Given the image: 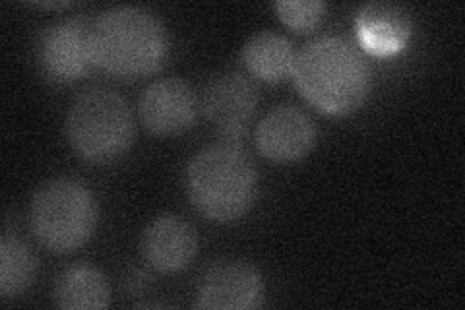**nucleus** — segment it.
<instances>
[{
  "mask_svg": "<svg viewBox=\"0 0 465 310\" xmlns=\"http://www.w3.org/2000/svg\"><path fill=\"white\" fill-rule=\"evenodd\" d=\"M411 14L394 3H369L355 16L361 47L376 56L401 53L411 37Z\"/></svg>",
  "mask_w": 465,
  "mask_h": 310,
  "instance_id": "obj_11",
  "label": "nucleus"
},
{
  "mask_svg": "<svg viewBox=\"0 0 465 310\" xmlns=\"http://www.w3.org/2000/svg\"><path fill=\"white\" fill-rule=\"evenodd\" d=\"M316 142L311 116L293 105L272 109L256 128L260 154L273 164H295L307 157Z\"/></svg>",
  "mask_w": 465,
  "mask_h": 310,
  "instance_id": "obj_9",
  "label": "nucleus"
},
{
  "mask_svg": "<svg viewBox=\"0 0 465 310\" xmlns=\"http://www.w3.org/2000/svg\"><path fill=\"white\" fill-rule=\"evenodd\" d=\"M196 248L198 239L193 225L177 215L157 217L142 239L145 260L165 274L184 270L194 260Z\"/></svg>",
  "mask_w": 465,
  "mask_h": 310,
  "instance_id": "obj_12",
  "label": "nucleus"
},
{
  "mask_svg": "<svg viewBox=\"0 0 465 310\" xmlns=\"http://www.w3.org/2000/svg\"><path fill=\"white\" fill-rule=\"evenodd\" d=\"M35 239L51 253L68 255L82 248L97 225V204L76 179H53L41 185L29 210Z\"/></svg>",
  "mask_w": 465,
  "mask_h": 310,
  "instance_id": "obj_5",
  "label": "nucleus"
},
{
  "mask_svg": "<svg viewBox=\"0 0 465 310\" xmlns=\"http://www.w3.org/2000/svg\"><path fill=\"white\" fill-rule=\"evenodd\" d=\"M53 299L58 308L64 310H99L109 305L111 293L99 270L80 264L58 275Z\"/></svg>",
  "mask_w": 465,
  "mask_h": 310,
  "instance_id": "obj_14",
  "label": "nucleus"
},
{
  "mask_svg": "<svg viewBox=\"0 0 465 310\" xmlns=\"http://www.w3.org/2000/svg\"><path fill=\"white\" fill-rule=\"evenodd\" d=\"M280 20L299 34L312 32L326 16V5L320 0H280L273 3Z\"/></svg>",
  "mask_w": 465,
  "mask_h": 310,
  "instance_id": "obj_16",
  "label": "nucleus"
},
{
  "mask_svg": "<svg viewBox=\"0 0 465 310\" xmlns=\"http://www.w3.org/2000/svg\"><path fill=\"white\" fill-rule=\"evenodd\" d=\"M295 49L275 32H258L242 47V63L256 78L268 84L282 82L293 74Z\"/></svg>",
  "mask_w": 465,
  "mask_h": 310,
  "instance_id": "obj_13",
  "label": "nucleus"
},
{
  "mask_svg": "<svg viewBox=\"0 0 465 310\" xmlns=\"http://www.w3.org/2000/svg\"><path fill=\"white\" fill-rule=\"evenodd\" d=\"M258 92L242 72L223 70L210 78L202 95V109L210 125L225 136H237L251 123Z\"/></svg>",
  "mask_w": 465,
  "mask_h": 310,
  "instance_id": "obj_8",
  "label": "nucleus"
},
{
  "mask_svg": "<svg viewBox=\"0 0 465 310\" xmlns=\"http://www.w3.org/2000/svg\"><path fill=\"white\" fill-rule=\"evenodd\" d=\"M142 123L157 136H173L188 130L198 115V99L191 84L181 78L153 82L140 99Z\"/></svg>",
  "mask_w": 465,
  "mask_h": 310,
  "instance_id": "obj_10",
  "label": "nucleus"
},
{
  "mask_svg": "<svg viewBox=\"0 0 465 310\" xmlns=\"http://www.w3.org/2000/svg\"><path fill=\"white\" fill-rule=\"evenodd\" d=\"M37 260L18 237L5 233L0 241V297L10 301L34 284Z\"/></svg>",
  "mask_w": 465,
  "mask_h": 310,
  "instance_id": "obj_15",
  "label": "nucleus"
},
{
  "mask_svg": "<svg viewBox=\"0 0 465 310\" xmlns=\"http://www.w3.org/2000/svg\"><path fill=\"white\" fill-rule=\"evenodd\" d=\"M291 76L311 105L331 116L359 111L371 90L367 61L353 43L338 35L307 43L295 56Z\"/></svg>",
  "mask_w": 465,
  "mask_h": 310,
  "instance_id": "obj_1",
  "label": "nucleus"
},
{
  "mask_svg": "<svg viewBox=\"0 0 465 310\" xmlns=\"http://www.w3.org/2000/svg\"><path fill=\"white\" fill-rule=\"evenodd\" d=\"M35 51L39 68L47 80L76 82L94 66L92 24L82 18L56 22L43 29Z\"/></svg>",
  "mask_w": 465,
  "mask_h": 310,
  "instance_id": "obj_6",
  "label": "nucleus"
},
{
  "mask_svg": "<svg viewBox=\"0 0 465 310\" xmlns=\"http://www.w3.org/2000/svg\"><path fill=\"white\" fill-rule=\"evenodd\" d=\"M148 282H150V275H148V274H145V272H140V270H134V272H130V275H126V277H124L123 285H124L126 289L142 291L145 285H148Z\"/></svg>",
  "mask_w": 465,
  "mask_h": 310,
  "instance_id": "obj_17",
  "label": "nucleus"
},
{
  "mask_svg": "<svg viewBox=\"0 0 465 310\" xmlns=\"http://www.w3.org/2000/svg\"><path fill=\"white\" fill-rule=\"evenodd\" d=\"M94 65L111 76L138 78L162 68L169 39L155 14L121 6L101 14L92 24Z\"/></svg>",
  "mask_w": 465,
  "mask_h": 310,
  "instance_id": "obj_2",
  "label": "nucleus"
},
{
  "mask_svg": "<svg viewBox=\"0 0 465 310\" xmlns=\"http://www.w3.org/2000/svg\"><path fill=\"white\" fill-rule=\"evenodd\" d=\"M256 185L252 159L232 144L206 147L186 171L188 198L203 217L217 224H229L249 212Z\"/></svg>",
  "mask_w": 465,
  "mask_h": 310,
  "instance_id": "obj_3",
  "label": "nucleus"
},
{
  "mask_svg": "<svg viewBox=\"0 0 465 310\" xmlns=\"http://www.w3.org/2000/svg\"><path fill=\"white\" fill-rule=\"evenodd\" d=\"M66 135L82 159L90 164H111L123 157L134 140L133 113L116 92L94 87L72 103Z\"/></svg>",
  "mask_w": 465,
  "mask_h": 310,
  "instance_id": "obj_4",
  "label": "nucleus"
},
{
  "mask_svg": "<svg viewBox=\"0 0 465 310\" xmlns=\"http://www.w3.org/2000/svg\"><path fill=\"white\" fill-rule=\"evenodd\" d=\"M264 284L254 265L242 260L215 262L203 274L198 295V308L252 310L262 305Z\"/></svg>",
  "mask_w": 465,
  "mask_h": 310,
  "instance_id": "obj_7",
  "label": "nucleus"
}]
</instances>
